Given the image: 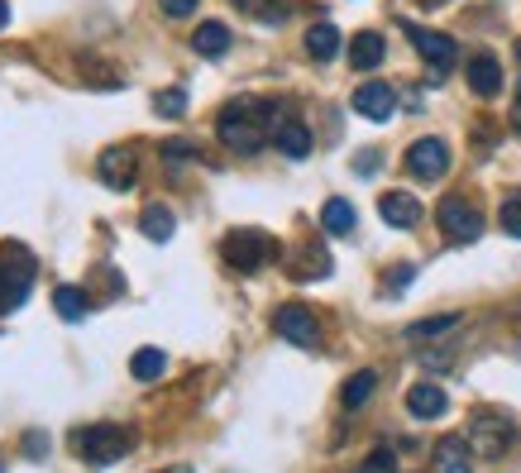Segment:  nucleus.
Here are the masks:
<instances>
[{
    "label": "nucleus",
    "instance_id": "obj_1",
    "mask_svg": "<svg viewBox=\"0 0 521 473\" xmlns=\"http://www.w3.org/2000/svg\"><path fill=\"white\" fill-rule=\"evenodd\" d=\"M283 120H292V115H287L278 101H254V96H244V101H230V106L220 110L216 134H220V144H225V149L259 153L263 139H273Z\"/></svg>",
    "mask_w": 521,
    "mask_h": 473
},
{
    "label": "nucleus",
    "instance_id": "obj_2",
    "mask_svg": "<svg viewBox=\"0 0 521 473\" xmlns=\"http://www.w3.org/2000/svg\"><path fill=\"white\" fill-rule=\"evenodd\" d=\"M72 450L82 454L87 464H115L134 450V430L130 426H115V421H96V426H82L72 430Z\"/></svg>",
    "mask_w": 521,
    "mask_h": 473
},
{
    "label": "nucleus",
    "instance_id": "obj_3",
    "mask_svg": "<svg viewBox=\"0 0 521 473\" xmlns=\"http://www.w3.org/2000/svg\"><path fill=\"white\" fill-rule=\"evenodd\" d=\"M517 445V421L502 416V411H474L469 416V450L483 459H502V454Z\"/></svg>",
    "mask_w": 521,
    "mask_h": 473
},
{
    "label": "nucleus",
    "instance_id": "obj_4",
    "mask_svg": "<svg viewBox=\"0 0 521 473\" xmlns=\"http://www.w3.org/2000/svg\"><path fill=\"white\" fill-rule=\"evenodd\" d=\"M29 282H34V258H29V249L24 244H0V316L24 306Z\"/></svg>",
    "mask_w": 521,
    "mask_h": 473
},
{
    "label": "nucleus",
    "instance_id": "obj_5",
    "mask_svg": "<svg viewBox=\"0 0 521 473\" xmlns=\"http://www.w3.org/2000/svg\"><path fill=\"white\" fill-rule=\"evenodd\" d=\"M220 254L239 273H259L268 258H278V239L263 235V230H230V235L220 239Z\"/></svg>",
    "mask_w": 521,
    "mask_h": 473
},
{
    "label": "nucleus",
    "instance_id": "obj_6",
    "mask_svg": "<svg viewBox=\"0 0 521 473\" xmlns=\"http://www.w3.org/2000/svg\"><path fill=\"white\" fill-rule=\"evenodd\" d=\"M435 220H440V230L450 244H474L483 235V215L469 196H445L440 206H435Z\"/></svg>",
    "mask_w": 521,
    "mask_h": 473
},
{
    "label": "nucleus",
    "instance_id": "obj_7",
    "mask_svg": "<svg viewBox=\"0 0 521 473\" xmlns=\"http://www.w3.org/2000/svg\"><path fill=\"white\" fill-rule=\"evenodd\" d=\"M273 330H278L287 344H302V349L321 344V321H316V311L302 306V301H287V306H278V311H273Z\"/></svg>",
    "mask_w": 521,
    "mask_h": 473
},
{
    "label": "nucleus",
    "instance_id": "obj_8",
    "mask_svg": "<svg viewBox=\"0 0 521 473\" xmlns=\"http://www.w3.org/2000/svg\"><path fill=\"white\" fill-rule=\"evenodd\" d=\"M407 39L416 43V53L431 63V72L435 77H445L450 67H455V58H459V43L450 39V34H431V29H421V24H407Z\"/></svg>",
    "mask_w": 521,
    "mask_h": 473
},
{
    "label": "nucleus",
    "instance_id": "obj_9",
    "mask_svg": "<svg viewBox=\"0 0 521 473\" xmlns=\"http://www.w3.org/2000/svg\"><path fill=\"white\" fill-rule=\"evenodd\" d=\"M96 172H101V182L115 187V192H130L134 177H139V153L130 144H110L101 158H96Z\"/></svg>",
    "mask_w": 521,
    "mask_h": 473
},
{
    "label": "nucleus",
    "instance_id": "obj_10",
    "mask_svg": "<svg viewBox=\"0 0 521 473\" xmlns=\"http://www.w3.org/2000/svg\"><path fill=\"white\" fill-rule=\"evenodd\" d=\"M407 172L421 177V182L445 177V172H450V149H445V139H416L412 149H407Z\"/></svg>",
    "mask_w": 521,
    "mask_h": 473
},
{
    "label": "nucleus",
    "instance_id": "obj_11",
    "mask_svg": "<svg viewBox=\"0 0 521 473\" xmlns=\"http://www.w3.org/2000/svg\"><path fill=\"white\" fill-rule=\"evenodd\" d=\"M349 106L359 110L364 120H378V125H383V120H392V110H397V91H392L388 82H364L349 96Z\"/></svg>",
    "mask_w": 521,
    "mask_h": 473
},
{
    "label": "nucleus",
    "instance_id": "obj_12",
    "mask_svg": "<svg viewBox=\"0 0 521 473\" xmlns=\"http://www.w3.org/2000/svg\"><path fill=\"white\" fill-rule=\"evenodd\" d=\"M431 469L435 473H474V450H469V440H464V435H445V440L435 445Z\"/></svg>",
    "mask_w": 521,
    "mask_h": 473
},
{
    "label": "nucleus",
    "instance_id": "obj_13",
    "mask_svg": "<svg viewBox=\"0 0 521 473\" xmlns=\"http://www.w3.org/2000/svg\"><path fill=\"white\" fill-rule=\"evenodd\" d=\"M378 211L388 220L392 230H416V220H421V201L412 192H383L378 196Z\"/></svg>",
    "mask_w": 521,
    "mask_h": 473
},
{
    "label": "nucleus",
    "instance_id": "obj_14",
    "mask_svg": "<svg viewBox=\"0 0 521 473\" xmlns=\"http://www.w3.org/2000/svg\"><path fill=\"white\" fill-rule=\"evenodd\" d=\"M407 411H412L416 421H435V416H445V411H450V397H445V387L416 383L412 392H407Z\"/></svg>",
    "mask_w": 521,
    "mask_h": 473
},
{
    "label": "nucleus",
    "instance_id": "obj_15",
    "mask_svg": "<svg viewBox=\"0 0 521 473\" xmlns=\"http://www.w3.org/2000/svg\"><path fill=\"white\" fill-rule=\"evenodd\" d=\"M388 58V43H383V34H373V29H364V34H354L349 39V67H359V72H373V67Z\"/></svg>",
    "mask_w": 521,
    "mask_h": 473
},
{
    "label": "nucleus",
    "instance_id": "obj_16",
    "mask_svg": "<svg viewBox=\"0 0 521 473\" xmlns=\"http://www.w3.org/2000/svg\"><path fill=\"white\" fill-rule=\"evenodd\" d=\"M469 86H474L478 96H498L502 91V63L493 53H478L474 63H469Z\"/></svg>",
    "mask_w": 521,
    "mask_h": 473
},
{
    "label": "nucleus",
    "instance_id": "obj_17",
    "mask_svg": "<svg viewBox=\"0 0 521 473\" xmlns=\"http://www.w3.org/2000/svg\"><path fill=\"white\" fill-rule=\"evenodd\" d=\"M139 230H144V239H153V244H168L177 230V215L153 201V206H144V215H139Z\"/></svg>",
    "mask_w": 521,
    "mask_h": 473
},
{
    "label": "nucleus",
    "instance_id": "obj_18",
    "mask_svg": "<svg viewBox=\"0 0 521 473\" xmlns=\"http://www.w3.org/2000/svg\"><path fill=\"white\" fill-rule=\"evenodd\" d=\"M192 48L201 53V58H220L225 48H230V29L220 20H206V24H196V34H192Z\"/></svg>",
    "mask_w": 521,
    "mask_h": 473
},
{
    "label": "nucleus",
    "instance_id": "obj_19",
    "mask_svg": "<svg viewBox=\"0 0 521 473\" xmlns=\"http://www.w3.org/2000/svg\"><path fill=\"white\" fill-rule=\"evenodd\" d=\"M306 53H311L316 63H330V58L340 53V29H335V24H311V29H306Z\"/></svg>",
    "mask_w": 521,
    "mask_h": 473
},
{
    "label": "nucleus",
    "instance_id": "obj_20",
    "mask_svg": "<svg viewBox=\"0 0 521 473\" xmlns=\"http://www.w3.org/2000/svg\"><path fill=\"white\" fill-rule=\"evenodd\" d=\"M273 144H278L287 158H306V153H311V129H306L302 120H283L278 134H273Z\"/></svg>",
    "mask_w": 521,
    "mask_h": 473
},
{
    "label": "nucleus",
    "instance_id": "obj_21",
    "mask_svg": "<svg viewBox=\"0 0 521 473\" xmlns=\"http://www.w3.org/2000/svg\"><path fill=\"white\" fill-rule=\"evenodd\" d=\"M464 321L459 311H445V316H426V321H416L412 330H407V340H416V344H431V340H445L455 325Z\"/></svg>",
    "mask_w": 521,
    "mask_h": 473
},
{
    "label": "nucleus",
    "instance_id": "obj_22",
    "mask_svg": "<svg viewBox=\"0 0 521 473\" xmlns=\"http://www.w3.org/2000/svg\"><path fill=\"white\" fill-rule=\"evenodd\" d=\"M130 373L139 383H158V378L168 373V354H163V349H134Z\"/></svg>",
    "mask_w": 521,
    "mask_h": 473
},
{
    "label": "nucleus",
    "instance_id": "obj_23",
    "mask_svg": "<svg viewBox=\"0 0 521 473\" xmlns=\"http://www.w3.org/2000/svg\"><path fill=\"white\" fill-rule=\"evenodd\" d=\"M373 387H378V373H373V368H359V373H354V378L340 387V402H345L349 411H359L373 397Z\"/></svg>",
    "mask_w": 521,
    "mask_h": 473
},
{
    "label": "nucleus",
    "instance_id": "obj_24",
    "mask_svg": "<svg viewBox=\"0 0 521 473\" xmlns=\"http://www.w3.org/2000/svg\"><path fill=\"white\" fill-rule=\"evenodd\" d=\"M306 258H287V273L292 278H326L330 273V258H326V249L321 244H311V249H302Z\"/></svg>",
    "mask_w": 521,
    "mask_h": 473
},
{
    "label": "nucleus",
    "instance_id": "obj_25",
    "mask_svg": "<svg viewBox=\"0 0 521 473\" xmlns=\"http://www.w3.org/2000/svg\"><path fill=\"white\" fill-rule=\"evenodd\" d=\"M321 225H326L330 235H349L354 230V206H349L345 196H330L326 206H321Z\"/></svg>",
    "mask_w": 521,
    "mask_h": 473
},
{
    "label": "nucleus",
    "instance_id": "obj_26",
    "mask_svg": "<svg viewBox=\"0 0 521 473\" xmlns=\"http://www.w3.org/2000/svg\"><path fill=\"white\" fill-rule=\"evenodd\" d=\"M53 306H58V316H63V321H87V297H82L77 287H67V282L53 292Z\"/></svg>",
    "mask_w": 521,
    "mask_h": 473
},
{
    "label": "nucleus",
    "instance_id": "obj_27",
    "mask_svg": "<svg viewBox=\"0 0 521 473\" xmlns=\"http://www.w3.org/2000/svg\"><path fill=\"white\" fill-rule=\"evenodd\" d=\"M153 110H158V115H168V120H182V115H187V91H182V86L158 91V96H153Z\"/></svg>",
    "mask_w": 521,
    "mask_h": 473
},
{
    "label": "nucleus",
    "instance_id": "obj_28",
    "mask_svg": "<svg viewBox=\"0 0 521 473\" xmlns=\"http://www.w3.org/2000/svg\"><path fill=\"white\" fill-rule=\"evenodd\" d=\"M359 473H397V454H392L388 445H378V450L359 464Z\"/></svg>",
    "mask_w": 521,
    "mask_h": 473
},
{
    "label": "nucleus",
    "instance_id": "obj_29",
    "mask_svg": "<svg viewBox=\"0 0 521 473\" xmlns=\"http://www.w3.org/2000/svg\"><path fill=\"white\" fill-rule=\"evenodd\" d=\"M502 230L512 239H521V196H507L502 201Z\"/></svg>",
    "mask_w": 521,
    "mask_h": 473
},
{
    "label": "nucleus",
    "instance_id": "obj_30",
    "mask_svg": "<svg viewBox=\"0 0 521 473\" xmlns=\"http://www.w3.org/2000/svg\"><path fill=\"white\" fill-rule=\"evenodd\" d=\"M163 5V15H173V20H187V15H196V0H158Z\"/></svg>",
    "mask_w": 521,
    "mask_h": 473
},
{
    "label": "nucleus",
    "instance_id": "obj_31",
    "mask_svg": "<svg viewBox=\"0 0 521 473\" xmlns=\"http://www.w3.org/2000/svg\"><path fill=\"white\" fill-rule=\"evenodd\" d=\"M407 282H412V268H397V273L383 278V287H407Z\"/></svg>",
    "mask_w": 521,
    "mask_h": 473
},
{
    "label": "nucleus",
    "instance_id": "obj_32",
    "mask_svg": "<svg viewBox=\"0 0 521 473\" xmlns=\"http://www.w3.org/2000/svg\"><path fill=\"white\" fill-rule=\"evenodd\" d=\"M44 450H48L44 435H24V454H44Z\"/></svg>",
    "mask_w": 521,
    "mask_h": 473
},
{
    "label": "nucleus",
    "instance_id": "obj_33",
    "mask_svg": "<svg viewBox=\"0 0 521 473\" xmlns=\"http://www.w3.org/2000/svg\"><path fill=\"white\" fill-rule=\"evenodd\" d=\"M354 168H359V172H373V168H378V153H359V158H354Z\"/></svg>",
    "mask_w": 521,
    "mask_h": 473
},
{
    "label": "nucleus",
    "instance_id": "obj_34",
    "mask_svg": "<svg viewBox=\"0 0 521 473\" xmlns=\"http://www.w3.org/2000/svg\"><path fill=\"white\" fill-rule=\"evenodd\" d=\"M235 5H239V10H254V15H259V10L268 5V0H235Z\"/></svg>",
    "mask_w": 521,
    "mask_h": 473
},
{
    "label": "nucleus",
    "instance_id": "obj_35",
    "mask_svg": "<svg viewBox=\"0 0 521 473\" xmlns=\"http://www.w3.org/2000/svg\"><path fill=\"white\" fill-rule=\"evenodd\" d=\"M5 20H10V5H5V0H0V29H5Z\"/></svg>",
    "mask_w": 521,
    "mask_h": 473
},
{
    "label": "nucleus",
    "instance_id": "obj_36",
    "mask_svg": "<svg viewBox=\"0 0 521 473\" xmlns=\"http://www.w3.org/2000/svg\"><path fill=\"white\" fill-rule=\"evenodd\" d=\"M512 125L521 129V101H517V106H512Z\"/></svg>",
    "mask_w": 521,
    "mask_h": 473
},
{
    "label": "nucleus",
    "instance_id": "obj_37",
    "mask_svg": "<svg viewBox=\"0 0 521 473\" xmlns=\"http://www.w3.org/2000/svg\"><path fill=\"white\" fill-rule=\"evenodd\" d=\"M158 473H192L187 464H173V469H158Z\"/></svg>",
    "mask_w": 521,
    "mask_h": 473
},
{
    "label": "nucleus",
    "instance_id": "obj_38",
    "mask_svg": "<svg viewBox=\"0 0 521 473\" xmlns=\"http://www.w3.org/2000/svg\"><path fill=\"white\" fill-rule=\"evenodd\" d=\"M421 5H426V10H435V5H445V0H421Z\"/></svg>",
    "mask_w": 521,
    "mask_h": 473
},
{
    "label": "nucleus",
    "instance_id": "obj_39",
    "mask_svg": "<svg viewBox=\"0 0 521 473\" xmlns=\"http://www.w3.org/2000/svg\"><path fill=\"white\" fill-rule=\"evenodd\" d=\"M517 58H521V39H517Z\"/></svg>",
    "mask_w": 521,
    "mask_h": 473
}]
</instances>
